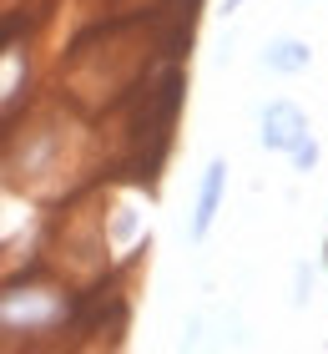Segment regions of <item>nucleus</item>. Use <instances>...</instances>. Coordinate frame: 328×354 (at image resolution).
<instances>
[{
    "instance_id": "obj_1",
    "label": "nucleus",
    "mask_w": 328,
    "mask_h": 354,
    "mask_svg": "<svg viewBox=\"0 0 328 354\" xmlns=\"http://www.w3.org/2000/svg\"><path fill=\"white\" fill-rule=\"evenodd\" d=\"M66 314V304L51 299V288H15L0 294V324L6 329H46Z\"/></svg>"
},
{
    "instance_id": "obj_2",
    "label": "nucleus",
    "mask_w": 328,
    "mask_h": 354,
    "mask_svg": "<svg viewBox=\"0 0 328 354\" xmlns=\"http://www.w3.org/2000/svg\"><path fill=\"white\" fill-rule=\"evenodd\" d=\"M308 132H313V127H308V111L298 102H283V96L268 102V111H262V147H268V152H283L288 157Z\"/></svg>"
},
{
    "instance_id": "obj_3",
    "label": "nucleus",
    "mask_w": 328,
    "mask_h": 354,
    "mask_svg": "<svg viewBox=\"0 0 328 354\" xmlns=\"http://www.w3.org/2000/svg\"><path fill=\"white\" fill-rule=\"evenodd\" d=\"M222 187H227V162H222V157H212L207 172H202V187H197V213H192V238H197V243H202V238L212 233V223H218Z\"/></svg>"
},
{
    "instance_id": "obj_4",
    "label": "nucleus",
    "mask_w": 328,
    "mask_h": 354,
    "mask_svg": "<svg viewBox=\"0 0 328 354\" xmlns=\"http://www.w3.org/2000/svg\"><path fill=\"white\" fill-rule=\"evenodd\" d=\"M262 66L278 71V76H298V71L313 66V46L298 41V36H278V41L262 46Z\"/></svg>"
},
{
    "instance_id": "obj_5",
    "label": "nucleus",
    "mask_w": 328,
    "mask_h": 354,
    "mask_svg": "<svg viewBox=\"0 0 328 354\" xmlns=\"http://www.w3.org/2000/svg\"><path fill=\"white\" fill-rule=\"evenodd\" d=\"M238 6H242V0H222V15H238Z\"/></svg>"
}]
</instances>
